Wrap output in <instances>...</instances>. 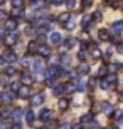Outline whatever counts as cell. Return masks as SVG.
Here are the masks:
<instances>
[{
    "label": "cell",
    "mask_w": 123,
    "mask_h": 129,
    "mask_svg": "<svg viewBox=\"0 0 123 129\" xmlns=\"http://www.w3.org/2000/svg\"><path fill=\"white\" fill-rule=\"evenodd\" d=\"M111 32H113L115 35H118V34L123 32V20H116V22L111 24Z\"/></svg>",
    "instance_id": "cell-1"
},
{
    "label": "cell",
    "mask_w": 123,
    "mask_h": 129,
    "mask_svg": "<svg viewBox=\"0 0 123 129\" xmlns=\"http://www.w3.org/2000/svg\"><path fill=\"white\" fill-rule=\"evenodd\" d=\"M99 107H101V112H104V114H111V112H113V106L110 104L108 101L101 102V104H99Z\"/></svg>",
    "instance_id": "cell-2"
},
{
    "label": "cell",
    "mask_w": 123,
    "mask_h": 129,
    "mask_svg": "<svg viewBox=\"0 0 123 129\" xmlns=\"http://www.w3.org/2000/svg\"><path fill=\"white\" fill-rule=\"evenodd\" d=\"M110 37H111V35H110V30H106V29L98 30V39L99 40H104V42H106V40H110Z\"/></svg>",
    "instance_id": "cell-3"
},
{
    "label": "cell",
    "mask_w": 123,
    "mask_h": 129,
    "mask_svg": "<svg viewBox=\"0 0 123 129\" xmlns=\"http://www.w3.org/2000/svg\"><path fill=\"white\" fill-rule=\"evenodd\" d=\"M104 79L110 82V86H116V84H118V77H116V74H108Z\"/></svg>",
    "instance_id": "cell-4"
},
{
    "label": "cell",
    "mask_w": 123,
    "mask_h": 129,
    "mask_svg": "<svg viewBox=\"0 0 123 129\" xmlns=\"http://www.w3.org/2000/svg\"><path fill=\"white\" fill-rule=\"evenodd\" d=\"M96 74H98V77H99V79L106 77V76H108V67H106V66H101V67L98 69V72H96Z\"/></svg>",
    "instance_id": "cell-5"
},
{
    "label": "cell",
    "mask_w": 123,
    "mask_h": 129,
    "mask_svg": "<svg viewBox=\"0 0 123 129\" xmlns=\"http://www.w3.org/2000/svg\"><path fill=\"white\" fill-rule=\"evenodd\" d=\"M78 72H79L81 76H86V74H88V72H90V66H88V64H81L79 67H78Z\"/></svg>",
    "instance_id": "cell-6"
},
{
    "label": "cell",
    "mask_w": 123,
    "mask_h": 129,
    "mask_svg": "<svg viewBox=\"0 0 123 129\" xmlns=\"http://www.w3.org/2000/svg\"><path fill=\"white\" fill-rule=\"evenodd\" d=\"M101 17H103V15H101V12H99V10L93 12V15H91V20H93V24H98L99 20H101Z\"/></svg>",
    "instance_id": "cell-7"
},
{
    "label": "cell",
    "mask_w": 123,
    "mask_h": 129,
    "mask_svg": "<svg viewBox=\"0 0 123 129\" xmlns=\"http://www.w3.org/2000/svg\"><path fill=\"white\" fill-rule=\"evenodd\" d=\"M98 86L101 87V89H104V91H106V89H110V87H111V86H110V82L106 81V79H104V77H103V79H99V81H98Z\"/></svg>",
    "instance_id": "cell-8"
},
{
    "label": "cell",
    "mask_w": 123,
    "mask_h": 129,
    "mask_svg": "<svg viewBox=\"0 0 123 129\" xmlns=\"http://www.w3.org/2000/svg\"><path fill=\"white\" fill-rule=\"evenodd\" d=\"M121 116H123V111H121V109H116V111H113V112H111V117H113L116 122L121 119Z\"/></svg>",
    "instance_id": "cell-9"
},
{
    "label": "cell",
    "mask_w": 123,
    "mask_h": 129,
    "mask_svg": "<svg viewBox=\"0 0 123 129\" xmlns=\"http://www.w3.org/2000/svg\"><path fill=\"white\" fill-rule=\"evenodd\" d=\"M91 57H93V59H99V57H101V52L98 50V47H96V45H93V47H91Z\"/></svg>",
    "instance_id": "cell-10"
},
{
    "label": "cell",
    "mask_w": 123,
    "mask_h": 129,
    "mask_svg": "<svg viewBox=\"0 0 123 129\" xmlns=\"http://www.w3.org/2000/svg\"><path fill=\"white\" fill-rule=\"evenodd\" d=\"M93 114H84L83 116V117H81V122H83V124H88V122H93Z\"/></svg>",
    "instance_id": "cell-11"
},
{
    "label": "cell",
    "mask_w": 123,
    "mask_h": 129,
    "mask_svg": "<svg viewBox=\"0 0 123 129\" xmlns=\"http://www.w3.org/2000/svg\"><path fill=\"white\" fill-rule=\"evenodd\" d=\"M101 59H103V60H110V59H111V49L104 50V52L101 54Z\"/></svg>",
    "instance_id": "cell-12"
},
{
    "label": "cell",
    "mask_w": 123,
    "mask_h": 129,
    "mask_svg": "<svg viewBox=\"0 0 123 129\" xmlns=\"http://www.w3.org/2000/svg\"><path fill=\"white\" fill-rule=\"evenodd\" d=\"M91 4H93V0H83V2H81V9H83V10L90 9Z\"/></svg>",
    "instance_id": "cell-13"
},
{
    "label": "cell",
    "mask_w": 123,
    "mask_h": 129,
    "mask_svg": "<svg viewBox=\"0 0 123 129\" xmlns=\"http://www.w3.org/2000/svg\"><path fill=\"white\" fill-rule=\"evenodd\" d=\"M69 17H71V14H69V12L61 14V15H59V22H67V20H69Z\"/></svg>",
    "instance_id": "cell-14"
},
{
    "label": "cell",
    "mask_w": 123,
    "mask_h": 129,
    "mask_svg": "<svg viewBox=\"0 0 123 129\" xmlns=\"http://www.w3.org/2000/svg\"><path fill=\"white\" fill-rule=\"evenodd\" d=\"M67 106H69V101L67 99H61L59 101V107H61V109H67Z\"/></svg>",
    "instance_id": "cell-15"
},
{
    "label": "cell",
    "mask_w": 123,
    "mask_h": 129,
    "mask_svg": "<svg viewBox=\"0 0 123 129\" xmlns=\"http://www.w3.org/2000/svg\"><path fill=\"white\" fill-rule=\"evenodd\" d=\"M73 45H76V39H74V37H67L66 47H73Z\"/></svg>",
    "instance_id": "cell-16"
},
{
    "label": "cell",
    "mask_w": 123,
    "mask_h": 129,
    "mask_svg": "<svg viewBox=\"0 0 123 129\" xmlns=\"http://www.w3.org/2000/svg\"><path fill=\"white\" fill-rule=\"evenodd\" d=\"M111 66H113L111 69H113L115 72H116V71H120V69H123V64H121V62H113Z\"/></svg>",
    "instance_id": "cell-17"
},
{
    "label": "cell",
    "mask_w": 123,
    "mask_h": 129,
    "mask_svg": "<svg viewBox=\"0 0 123 129\" xmlns=\"http://www.w3.org/2000/svg\"><path fill=\"white\" fill-rule=\"evenodd\" d=\"M110 42L116 45V44H120L121 40H120V37H118V35H111V37H110Z\"/></svg>",
    "instance_id": "cell-18"
},
{
    "label": "cell",
    "mask_w": 123,
    "mask_h": 129,
    "mask_svg": "<svg viewBox=\"0 0 123 129\" xmlns=\"http://www.w3.org/2000/svg\"><path fill=\"white\" fill-rule=\"evenodd\" d=\"M64 91H66L67 94H71V92H74V86H73V84H67V86H64Z\"/></svg>",
    "instance_id": "cell-19"
},
{
    "label": "cell",
    "mask_w": 123,
    "mask_h": 129,
    "mask_svg": "<svg viewBox=\"0 0 123 129\" xmlns=\"http://www.w3.org/2000/svg\"><path fill=\"white\" fill-rule=\"evenodd\" d=\"M96 84H98V81H96V77H90V81H88V86H90V87H95Z\"/></svg>",
    "instance_id": "cell-20"
},
{
    "label": "cell",
    "mask_w": 123,
    "mask_h": 129,
    "mask_svg": "<svg viewBox=\"0 0 123 129\" xmlns=\"http://www.w3.org/2000/svg\"><path fill=\"white\" fill-rule=\"evenodd\" d=\"M52 42L59 44V42H61V35H59V34H52Z\"/></svg>",
    "instance_id": "cell-21"
},
{
    "label": "cell",
    "mask_w": 123,
    "mask_h": 129,
    "mask_svg": "<svg viewBox=\"0 0 123 129\" xmlns=\"http://www.w3.org/2000/svg\"><path fill=\"white\" fill-rule=\"evenodd\" d=\"M61 129H73L71 122H61Z\"/></svg>",
    "instance_id": "cell-22"
},
{
    "label": "cell",
    "mask_w": 123,
    "mask_h": 129,
    "mask_svg": "<svg viewBox=\"0 0 123 129\" xmlns=\"http://www.w3.org/2000/svg\"><path fill=\"white\" fill-rule=\"evenodd\" d=\"M78 59H79V60H84L86 59V52L84 50H79V52H78Z\"/></svg>",
    "instance_id": "cell-23"
},
{
    "label": "cell",
    "mask_w": 123,
    "mask_h": 129,
    "mask_svg": "<svg viewBox=\"0 0 123 129\" xmlns=\"http://www.w3.org/2000/svg\"><path fill=\"white\" fill-rule=\"evenodd\" d=\"M66 4H67L69 9H74V7H76V0H66Z\"/></svg>",
    "instance_id": "cell-24"
},
{
    "label": "cell",
    "mask_w": 123,
    "mask_h": 129,
    "mask_svg": "<svg viewBox=\"0 0 123 129\" xmlns=\"http://www.w3.org/2000/svg\"><path fill=\"white\" fill-rule=\"evenodd\" d=\"M116 52H118V54H123V42L116 44Z\"/></svg>",
    "instance_id": "cell-25"
},
{
    "label": "cell",
    "mask_w": 123,
    "mask_h": 129,
    "mask_svg": "<svg viewBox=\"0 0 123 129\" xmlns=\"http://www.w3.org/2000/svg\"><path fill=\"white\" fill-rule=\"evenodd\" d=\"M111 7H113V9H120V7H121V2H111Z\"/></svg>",
    "instance_id": "cell-26"
},
{
    "label": "cell",
    "mask_w": 123,
    "mask_h": 129,
    "mask_svg": "<svg viewBox=\"0 0 123 129\" xmlns=\"http://www.w3.org/2000/svg\"><path fill=\"white\" fill-rule=\"evenodd\" d=\"M34 102H36V104H41V102H42V96H36L34 97Z\"/></svg>",
    "instance_id": "cell-27"
},
{
    "label": "cell",
    "mask_w": 123,
    "mask_h": 129,
    "mask_svg": "<svg viewBox=\"0 0 123 129\" xmlns=\"http://www.w3.org/2000/svg\"><path fill=\"white\" fill-rule=\"evenodd\" d=\"M51 111H42V117H51Z\"/></svg>",
    "instance_id": "cell-28"
},
{
    "label": "cell",
    "mask_w": 123,
    "mask_h": 129,
    "mask_svg": "<svg viewBox=\"0 0 123 129\" xmlns=\"http://www.w3.org/2000/svg\"><path fill=\"white\" fill-rule=\"evenodd\" d=\"M62 91H64V86H59V87H56V94H62Z\"/></svg>",
    "instance_id": "cell-29"
},
{
    "label": "cell",
    "mask_w": 123,
    "mask_h": 129,
    "mask_svg": "<svg viewBox=\"0 0 123 129\" xmlns=\"http://www.w3.org/2000/svg\"><path fill=\"white\" fill-rule=\"evenodd\" d=\"M64 27H66L67 30H71V29H74V24H71V22H69V24H66Z\"/></svg>",
    "instance_id": "cell-30"
},
{
    "label": "cell",
    "mask_w": 123,
    "mask_h": 129,
    "mask_svg": "<svg viewBox=\"0 0 123 129\" xmlns=\"http://www.w3.org/2000/svg\"><path fill=\"white\" fill-rule=\"evenodd\" d=\"M118 99L123 102V91H120V92H118Z\"/></svg>",
    "instance_id": "cell-31"
},
{
    "label": "cell",
    "mask_w": 123,
    "mask_h": 129,
    "mask_svg": "<svg viewBox=\"0 0 123 129\" xmlns=\"http://www.w3.org/2000/svg\"><path fill=\"white\" fill-rule=\"evenodd\" d=\"M52 4H62V2H64V0H51Z\"/></svg>",
    "instance_id": "cell-32"
},
{
    "label": "cell",
    "mask_w": 123,
    "mask_h": 129,
    "mask_svg": "<svg viewBox=\"0 0 123 129\" xmlns=\"http://www.w3.org/2000/svg\"><path fill=\"white\" fill-rule=\"evenodd\" d=\"M118 122H121V124H123V116H121V119H120V121H118Z\"/></svg>",
    "instance_id": "cell-33"
},
{
    "label": "cell",
    "mask_w": 123,
    "mask_h": 129,
    "mask_svg": "<svg viewBox=\"0 0 123 129\" xmlns=\"http://www.w3.org/2000/svg\"><path fill=\"white\" fill-rule=\"evenodd\" d=\"M103 129H104V127H103Z\"/></svg>",
    "instance_id": "cell-34"
}]
</instances>
